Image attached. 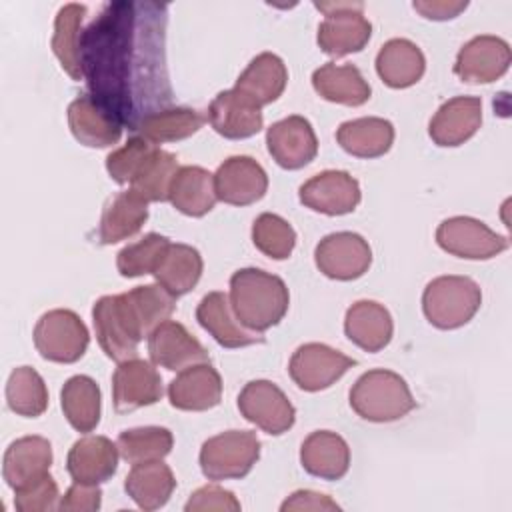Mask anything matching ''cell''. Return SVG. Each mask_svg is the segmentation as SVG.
Segmentation results:
<instances>
[{"label": "cell", "instance_id": "6da1fadb", "mask_svg": "<svg viewBox=\"0 0 512 512\" xmlns=\"http://www.w3.org/2000/svg\"><path fill=\"white\" fill-rule=\"evenodd\" d=\"M166 24V4L116 0L82 32L80 60L88 92L132 132L172 104Z\"/></svg>", "mask_w": 512, "mask_h": 512}, {"label": "cell", "instance_id": "7a4b0ae2", "mask_svg": "<svg viewBox=\"0 0 512 512\" xmlns=\"http://www.w3.org/2000/svg\"><path fill=\"white\" fill-rule=\"evenodd\" d=\"M228 300L238 322L262 334L286 316L290 294L280 276L260 268H242L230 278Z\"/></svg>", "mask_w": 512, "mask_h": 512}, {"label": "cell", "instance_id": "3957f363", "mask_svg": "<svg viewBox=\"0 0 512 512\" xmlns=\"http://www.w3.org/2000/svg\"><path fill=\"white\" fill-rule=\"evenodd\" d=\"M350 408L368 422H394L416 408L406 380L386 368L364 372L350 388Z\"/></svg>", "mask_w": 512, "mask_h": 512}, {"label": "cell", "instance_id": "277c9868", "mask_svg": "<svg viewBox=\"0 0 512 512\" xmlns=\"http://www.w3.org/2000/svg\"><path fill=\"white\" fill-rule=\"evenodd\" d=\"M482 304L480 286L468 276H438L422 294L426 320L440 330H454L468 324Z\"/></svg>", "mask_w": 512, "mask_h": 512}, {"label": "cell", "instance_id": "5b68a950", "mask_svg": "<svg viewBox=\"0 0 512 512\" xmlns=\"http://www.w3.org/2000/svg\"><path fill=\"white\" fill-rule=\"evenodd\" d=\"M314 6L326 16L318 26L316 36L324 54L340 58L360 52L368 44L372 24L364 18L362 2H316Z\"/></svg>", "mask_w": 512, "mask_h": 512}, {"label": "cell", "instance_id": "8992f818", "mask_svg": "<svg viewBox=\"0 0 512 512\" xmlns=\"http://www.w3.org/2000/svg\"><path fill=\"white\" fill-rule=\"evenodd\" d=\"M260 458V440L250 430H226L200 448V468L208 480L244 478Z\"/></svg>", "mask_w": 512, "mask_h": 512}, {"label": "cell", "instance_id": "52a82bcc", "mask_svg": "<svg viewBox=\"0 0 512 512\" xmlns=\"http://www.w3.org/2000/svg\"><path fill=\"white\" fill-rule=\"evenodd\" d=\"M88 344V328L72 310H48L34 326V346L44 360L58 364L78 362Z\"/></svg>", "mask_w": 512, "mask_h": 512}, {"label": "cell", "instance_id": "ba28073f", "mask_svg": "<svg viewBox=\"0 0 512 512\" xmlns=\"http://www.w3.org/2000/svg\"><path fill=\"white\" fill-rule=\"evenodd\" d=\"M240 414L272 436H280L294 426L296 410L288 396L270 380H252L238 394Z\"/></svg>", "mask_w": 512, "mask_h": 512}, {"label": "cell", "instance_id": "9c48e42d", "mask_svg": "<svg viewBox=\"0 0 512 512\" xmlns=\"http://www.w3.org/2000/svg\"><path fill=\"white\" fill-rule=\"evenodd\" d=\"M438 246L458 258L488 260L508 248V238L470 216L446 218L436 230Z\"/></svg>", "mask_w": 512, "mask_h": 512}, {"label": "cell", "instance_id": "30bf717a", "mask_svg": "<svg viewBox=\"0 0 512 512\" xmlns=\"http://www.w3.org/2000/svg\"><path fill=\"white\" fill-rule=\"evenodd\" d=\"M356 360L320 342H308L294 350L288 372L294 384L306 392H318L330 388L340 380Z\"/></svg>", "mask_w": 512, "mask_h": 512}, {"label": "cell", "instance_id": "8fae6325", "mask_svg": "<svg viewBox=\"0 0 512 512\" xmlns=\"http://www.w3.org/2000/svg\"><path fill=\"white\" fill-rule=\"evenodd\" d=\"M116 306L130 336L140 342L170 318L176 308V298L160 284H146L116 294Z\"/></svg>", "mask_w": 512, "mask_h": 512}, {"label": "cell", "instance_id": "7c38bea8", "mask_svg": "<svg viewBox=\"0 0 512 512\" xmlns=\"http://www.w3.org/2000/svg\"><path fill=\"white\" fill-rule=\"evenodd\" d=\"M314 260L324 276L348 282L368 272L372 264V248L356 232H334L318 242Z\"/></svg>", "mask_w": 512, "mask_h": 512}, {"label": "cell", "instance_id": "4fadbf2b", "mask_svg": "<svg viewBox=\"0 0 512 512\" xmlns=\"http://www.w3.org/2000/svg\"><path fill=\"white\" fill-rule=\"evenodd\" d=\"M300 202L326 216H344L360 204V184L344 170H324L306 180L298 190Z\"/></svg>", "mask_w": 512, "mask_h": 512}, {"label": "cell", "instance_id": "5bb4252c", "mask_svg": "<svg viewBox=\"0 0 512 512\" xmlns=\"http://www.w3.org/2000/svg\"><path fill=\"white\" fill-rule=\"evenodd\" d=\"M510 46L506 40L490 34L468 40L454 62V74L462 82L488 84L504 76L510 68Z\"/></svg>", "mask_w": 512, "mask_h": 512}, {"label": "cell", "instance_id": "9a60e30c", "mask_svg": "<svg viewBox=\"0 0 512 512\" xmlns=\"http://www.w3.org/2000/svg\"><path fill=\"white\" fill-rule=\"evenodd\" d=\"M266 146L278 166L298 170L318 154V138L312 124L298 114L274 122L266 132Z\"/></svg>", "mask_w": 512, "mask_h": 512}, {"label": "cell", "instance_id": "2e32d148", "mask_svg": "<svg viewBox=\"0 0 512 512\" xmlns=\"http://www.w3.org/2000/svg\"><path fill=\"white\" fill-rule=\"evenodd\" d=\"M162 378L156 368L140 358L118 362L112 374V400L116 412H132L162 398Z\"/></svg>", "mask_w": 512, "mask_h": 512}, {"label": "cell", "instance_id": "e0dca14e", "mask_svg": "<svg viewBox=\"0 0 512 512\" xmlns=\"http://www.w3.org/2000/svg\"><path fill=\"white\" fill-rule=\"evenodd\" d=\"M216 198L232 206L258 202L268 190L264 168L250 156H230L214 174Z\"/></svg>", "mask_w": 512, "mask_h": 512}, {"label": "cell", "instance_id": "ac0fdd59", "mask_svg": "<svg viewBox=\"0 0 512 512\" xmlns=\"http://www.w3.org/2000/svg\"><path fill=\"white\" fill-rule=\"evenodd\" d=\"M150 360L166 370H184L208 362V350L176 320H164L148 336Z\"/></svg>", "mask_w": 512, "mask_h": 512}, {"label": "cell", "instance_id": "d6986e66", "mask_svg": "<svg viewBox=\"0 0 512 512\" xmlns=\"http://www.w3.org/2000/svg\"><path fill=\"white\" fill-rule=\"evenodd\" d=\"M170 404L186 412H204L220 404L222 378L210 362H200L178 372L168 384Z\"/></svg>", "mask_w": 512, "mask_h": 512}, {"label": "cell", "instance_id": "ffe728a7", "mask_svg": "<svg viewBox=\"0 0 512 512\" xmlns=\"http://www.w3.org/2000/svg\"><path fill=\"white\" fill-rule=\"evenodd\" d=\"M208 120L212 128L228 140L250 138L264 126L262 108L236 88L216 94L208 106Z\"/></svg>", "mask_w": 512, "mask_h": 512}, {"label": "cell", "instance_id": "44dd1931", "mask_svg": "<svg viewBox=\"0 0 512 512\" xmlns=\"http://www.w3.org/2000/svg\"><path fill=\"white\" fill-rule=\"evenodd\" d=\"M482 124V100L456 96L446 100L430 120L428 134L434 144L452 148L470 140Z\"/></svg>", "mask_w": 512, "mask_h": 512}, {"label": "cell", "instance_id": "7402d4cb", "mask_svg": "<svg viewBox=\"0 0 512 512\" xmlns=\"http://www.w3.org/2000/svg\"><path fill=\"white\" fill-rule=\"evenodd\" d=\"M118 454V446L110 438L84 436L72 444L66 468L74 482L98 486L114 476L118 468Z\"/></svg>", "mask_w": 512, "mask_h": 512}, {"label": "cell", "instance_id": "603a6c76", "mask_svg": "<svg viewBox=\"0 0 512 512\" xmlns=\"http://www.w3.org/2000/svg\"><path fill=\"white\" fill-rule=\"evenodd\" d=\"M52 446L42 436H24L14 440L2 460V476L12 490L24 488L50 474Z\"/></svg>", "mask_w": 512, "mask_h": 512}, {"label": "cell", "instance_id": "cb8c5ba5", "mask_svg": "<svg viewBox=\"0 0 512 512\" xmlns=\"http://www.w3.org/2000/svg\"><path fill=\"white\" fill-rule=\"evenodd\" d=\"M68 124L74 138L90 148L114 146L122 136V124L90 94L78 96L68 106Z\"/></svg>", "mask_w": 512, "mask_h": 512}, {"label": "cell", "instance_id": "d4e9b609", "mask_svg": "<svg viewBox=\"0 0 512 512\" xmlns=\"http://www.w3.org/2000/svg\"><path fill=\"white\" fill-rule=\"evenodd\" d=\"M196 320L224 348H242L262 342L258 332H252L238 322L224 292H208L196 308Z\"/></svg>", "mask_w": 512, "mask_h": 512}, {"label": "cell", "instance_id": "484cf974", "mask_svg": "<svg viewBox=\"0 0 512 512\" xmlns=\"http://www.w3.org/2000/svg\"><path fill=\"white\" fill-rule=\"evenodd\" d=\"M302 468L320 480H340L350 468L346 440L330 430H316L300 446Z\"/></svg>", "mask_w": 512, "mask_h": 512}, {"label": "cell", "instance_id": "4316f807", "mask_svg": "<svg viewBox=\"0 0 512 512\" xmlns=\"http://www.w3.org/2000/svg\"><path fill=\"white\" fill-rule=\"evenodd\" d=\"M344 332L364 352H380L392 340L394 322L390 312L374 300H358L346 310Z\"/></svg>", "mask_w": 512, "mask_h": 512}, {"label": "cell", "instance_id": "83f0119b", "mask_svg": "<svg viewBox=\"0 0 512 512\" xmlns=\"http://www.w3.org/2000/svg\"><path fill=\"white\" fill-rule=\"evenodd\" d=\"M286 82L288 70L282 58L272 52H262L250 60L246 70L238 76L234 88L262 108L282 96Z\"/></svg>", "mask_w": 512, "mask_h": 512}, {"label": "cell", "instance_id": "f1b7e54d", "mask_svg": "<svg viewBox=\"0 0 512 512\" xmlns=\"http://www.w3.org/2000/svg\"><path fill=\"white\" fill-rule=\"evenodd\" d=\"M424 70L426 58L422 50L406 38L388 40L376 56V72L390 88L414 86L424 76Z\"/></svg>", "mask_w": 512, "mask_h": 512}, {"label": "cell", "instance_id": "f546056e", "mask_svg": "<svg viewBox=\"0 0 512 512\" xmlns=\"http://www.w3.org/2000/svg\"><path fill=\"white\" fill-rule=\"evenodd\" d=\"M148 220V202L138 196L134 190L118 192L112 196L100 218L98 240L100 244H116L122 242L136 232H140L142 224Z\"/></svg>", "mask_w": 512, "mask_h": 512}, {"label": "cell", "instance_id": "4dcf8cb0", "mask_svg": "<svg viewBox=\"0 0 512 512\" xmlns=\"http://www.w3.org/2000/svg\"><path fill=\"white\" fill-rule=\"evenodd\" d=\"M312 86L324 100L344 106H362L372 94L370 84L352 64H322L312 74Z\"/></svg>", "mask_w": 512, "mask_h": 512}, {"label": "cell", "instance_id": "1f68e13d", "mask_svg": "<svg viewBox=\"0 0 512 512\" xmlns=\"http://www.w3.org/2000/svg\"><path fill=\"white\" fill-rule=\"evenodd\" d=\"M336 140L344 152L356 158L384 156L394 142V126L378 116H364L342 122L336 130Z\"/></svg>", "mask_w": 512, "mask_h": 512}, {"label": "cell", "instance_id": "d6a6232c", "mask_svg": "<svg viewBox=\"0 0 512 512\" xmlns=\"http://www.w3.org/2000/svg\"><path fill=\"white\" fill-rule=\"evenodd\" d=\"M176 488V478L168 464L162 460L132 464L124 490L142 510H158L162 508Z\"/></svg>", "mask_w": 512, "mask_h": 512}, {"label": "cell", "instance_id": "836d02e7", "mask_svg": "<svg viewBox=\"0 0 512 512\" xmlns=\"http://www.w3.org/2000/svg\"><path fill=\"white\" fill-rule=\"evenodd\" d=\"M168 200L178 212L186 216L200 218L208 214L218 200L214 174L202 166H180L172 180Z\"/></svg>", "mask_w": 512, "mask_h": 512}, {"label": "cell", "instance_id": "e575fe53", "mask_svg": "<svg viewBox=\"0 0 512 512\" xmlns=\"http://www.w3.org/2000/svg\"><path fill=\"white\" fill-rule=\"evenodd\" d=\"M202 268V256L196 248L180 242H170L152 274L160 286H164L174 298H178L188 294L198 284Z\"/></svg>", "mask_w": 512, "mask_h": 512}, {"label": "cell", "instance_id": "d590c367", "mask_svg": "<svg viewBox=\"0 0 512 512\" xmlns=\"http://www.w3.org/2000/svg\"><path fill=\"white\" fill-rule=\"evenodd\" d=\"M92 320H94V330H96L100 348L106 352L108 358H112L114 362L136 358L138 342L130 336L118 312L116 296L98 298L92 308Z\"/></svg>", "mask_w": 512, "mask_h": 512}, {"label": "cell", "instance_id": "8d00e7d4", "mask_svg": "<svg viewBox=\"0 0 512 512\" xmlns=\"http://www.w3.org/2000/svg\"><path fill=\"white\" fill-rule=\"evenodd\" d=\"M86 16L84 4H64L54 20L52 34V52L58 58L62 70L72 80L82 78V60H80V44H82V22Z\"/></svg>", "mask_w": 512, "mask_h": 512}, {"label": "cell", "instance_id": "74e56055", "mask_svg": "<svg viewBox=\"0 0 512 512\" xmlns=\"http://www.w3.org/2000/svg\"><path fill=\"white\" fill-rule=\"evenodd\" d=\"M60 404L66 420L78 432H92L100 422V388L84 374L72 376L60 390Z\"/></svg>", "mask_w": 512, "mask_h": 512}, {"label": "cell", "instance_id": "f35d334b", "mask_svg": "<svg viewBox=\"0 0 512 512\" xmlns=\"http://www.w3.org/2000/svg\"><path fill=\"white\" fill-rule=\"evenodd\" d=\"M202 124L204 116L198 110L186 106H170L144 118L136 132L152 144H164L190 138L202 128Z\"/></svg>", "mask_w": 512, "mask_h": 512}, {"label": "cell", "instance_id": "ab89813d", "mask_svg": "<svg viewBox=\"0 0 512 512\" xmlns=\"http://www.w3.org/2000/svg\"><path fill=\"white\" fill-rule=\"evenodd\" d=\"M178 170L180 166L174 154L162 148H154L134 174L130 190H134L146 202H164L168 200L170 186Z\"/></svg>", "mask_w": 512, "mask_h": 512}, {"label": "cell", "instance_id": "60d3db41", "mask_svg": "<svg viewBox=\"0 0 512 512\" xmlns=\"http://www.w3.org/2000/svg\"><path fill=\"white\" fill-rule=\"evenodd\" d=\"M6 402L12 412L26 418H36L48 408V388L42 376L30 366L12 370L6 382Z\"/></svg>", "mask_w": 512, "mask_h": 512}, {"label": "cell", "instance_id": "b9f144b4", "mask_svg": "<svg viewBox=\"0 0 512 512\" xmlns=\"http://www.w3.org/2000/svg\"><path fill=\"white\" fill-rule=\"evenodd\" d=\"M174 436L162 426H142L120 432L116 446L120 456L130 464L162 460L170 454Z\"/></svg>", "mask_w": 512, "mask_h": 512}, {"label": "cell", "instance_id": "7bdbcfd3", "mask_svg": "<svg viewBox=\"0 0 512 512\" xmlns=\"http://www.w3.org/2000/svg\"><path fill=\"white\" fill-rule=\"evenodd\" d=\"M252 242L264 256L286 260L296 246V232L282 216L264 212L252 224Z\"/></svg>", "mask_w": 512, "mask_h": 512}, {"label": "cell", "instance_id": "ee69618b", "mask_svg": "<svg viewBox=\"0 0 512 512\" xmlns=\"http://www.w3.org/2000/svg\"><path fill=\"white\" fill-rule=\"evenodd\" d=\"M170 240L162 234L150 232L142 240L124 246L116 256L118 272L124 278H136L142 274H152L156 264L160 262L164 250L168 248Z\"/></svg>", "mask_w": 512, "mask_h": 512}, {"label": "cell", "instance_id": "f6af8a7d", "mask_svg": "<svg viewBox=\"0 0 512 512\" xmlns=\"http://www.w3.org/2000/svg\"><path fill=\"white\" fill-rule=\"evenodd\" d=\"M156 146L142 136H132L122 148L114 150L106 158V170L118 184H130L142 162Z\"/></svg>", "mask_w": 512, "mask_h": 512}, {"label": "cell", "instance_id": "bcb514c9", "mask_svg": "<svg viewBox=\"0 0 512 512\" xmlns=\"http://www.w3.org/2000/svg\"><path fill=\"white\" fill-rule=\"evenodd\" d=\"M14 506L18 512H46L56 506L58 484L50 474L40 480L14 490Z\"/></svg>", "mask_w": 512, "mask_h": 512}, {"label": "cell", "instance_id": "7dc6e473", "mask_svg": "<svg viewBox=\"0 0 512 512\" xmlns=\"http://www.w3.org/2000/svg\"><path fill=\"white\" fill-rule=\"evenodd\" d=\"M186 512H206V510H218V512H236L240 510V502L230 490H224L216 484H208L198 488L184 506Z\"/></svg>", "mask_w": 512, "mask_h": 512}, {"label": "cell", "instance_id": "c3c4849f", "mask_svg": "<svg viewBox=\"0 0 512 512\" xmlns=\"http://www.w3.org/2000/svg\"><path fill=\"white\" fill-rule=\"evenodd\" d=\"M102 502V490L94 484H80L74 482L68 492L62 496L58 510H80V512H94L100 508Z\"/></svg>", "mask_w": 512, "mask_h": 512}, {"label": "cell", "instance_id": "681fc988", "mask_svg": "<svg viewBox=\"0 0 512 512\" xmlns=\"http://www.w3.org/2000/svg\"><path fill=\"white\" fill-rule=\"evenodd\" d=\"M280 510H340V506L326 494L312 490H296L290 498L282 502Z\"/></svg>", "mask_w": 512, "mask_h": 512}, {"label": "cell", "instance_id": "f907efd6", "mask_svg": "<svg viewBox=\"0 0 512 512\" xmlns=\"http://www.w3.org/2000/svg\"><path fill=\"white\" fill-rule=\"evenodd\" d=\"M416 12H420L428 20H450L456 18L462 10H466L468 2H448V0H418L412 4Z\"/></svg>", "mask_w": 512, "mask_h": 512}]
</instances>
